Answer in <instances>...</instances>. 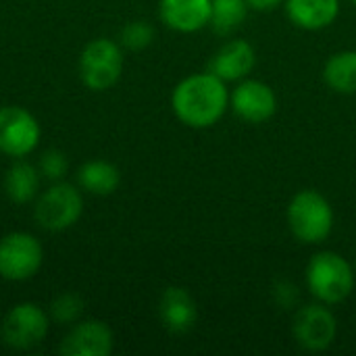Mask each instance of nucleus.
<instances>
[{"label":"nucleus","instance_id":"nucleus-1","mask_svg":"<svg viewBox=\"0 0 356 356\" xmlns=\"http://www.w3.org/2000/svg\"><path fill=\"white\" fill-rule=\"evenodd\" d=\"M227 102L229 94L225 81L213 75L211 71L181 79L171 94V106L175 117L184 125L194 129L213 127L225 115Z\"/></svg>","mask_w":356,"mask_h":356},{"label":"nucleus","instance_id":"nucleus-2","mask_svg":"<svg viewBox=\"0 0 356 356\" xmlns=\"http://www.w3.org/2000/svg\"><path fill=\"white\" fill-rule=\"evenodd\" d=\"M307 286L321 302L338 305L355 290V269L338 252H317L307 265Z\"/></svg>","mask_w":356,"mask_h":356},{"label":"nucleus","instance_id":"nucleus-3","mask_svg":"<svg viewBox=\"0 0 356 356\" xmlns=\"http://www.w3.org/2000/svg\"><path fill=\"white\" fill-rule=\"evenodd\" d=\"M288 225L302 244H321L334 227V211L327 198L315 190L298 192L288 204Z\"/></svg>","mask_w":356,"mask_h":356},{"label":"nucleus","instance_id":"nucleus-4","mask_svg":"<svg viewBox=\"0 0 356 356\" xmlns=\"http://www.w3.org/2000/svg\"><path fill=\"white\" fill-rule=\"evenodd\" d=\"M123 73V52L119 44L108 38H98L86 44L79 56V75L81 81L94 90H111Z\"/></svg>","mask_w":356,"mask_h":356},{"label":"nucleus","instance_id":"nucleus-5","mask_svg":"<svg viewBox=\"0 0 356 356\" xmlns=\"http://www.w3.org/2000/svg\"><path fill=\"white\" fill-rule=\"evenodd\" d=\"M81 213V192L65 181H54L35 202V221L48 232H63L73 227Z\"/></svg>","mask_w":356,"mask_h":356},{"label":"nucleus","instance_id":"nucleus-6","mask_svg":"<svg viewBox=\"0 0 356 356\" xmlns=\"http://www.w3.org/2000/svg\"><path fill=\"white\" fill-rule=\"evenodd\" d=\"M48 330H50L48 313L33 302H21L4 315L0 325V336L6 346L17 350H29L44 342Z\"/></svg>","mask_w":356,"mask_h":356},{"label":"nucleus","instance_id":"nucleus-7","mask_svg":"<svg viewBox=\"0 0 356 356\" xmlns=\"http://www.w3.org/2000/svg\"><path fill=\"white\" fill-rule=\"evenodd\" d=\"M44 261L38 238L27 232H13L0 240V277L6 282L31 280Z\"/></svg>","mask_w":356,"mask_h":356},{"label":"nucleus","instance_id":"nucleus-8","mask_svg":"<svg viewBox=\"0 0 356 356\" xmlns=\"http://www.w3.org/2000/svg\"><path fill=\"white\" fill-rule=\"evenodd\" d=\"M42 129L38 119L23 106H0V152L23 159L35 150Z\"/></svg>","mask_w":356,"mask_h":356},{"label":"nucleus","instance_id":"nucleus-9","mask_svg":"<svg viewBox=\"0 0 356 356\" xmlns=\"http://www.w3.org/2000/svg\"><path fill=\"white\" fill-rule=\"evenodd\" d=\"M294 338L305 350H325L332 346L338 334L336 317L321 305L305 307L294 317Z\"/></svg>","mask_w":356,"mask_h":356},{"label":"nucleus","instance_id":"nucleus-10","mask_svg":"<svg viewBox=\"0 0 356 356\" xmlns=\"http://www.w3.org/2000/svg\"><path fill=\"white\" fill-rule=\"evenodd\" d=\"M115 338L102 321H77L63 338L58 353L65 356H108L113 353Z\"/></svg>","mask_w":356,"mask_h":356},{"label":"nucleus","instance_id":"nucleus-11","mask_svg":"<svg viewBox=\"0 0 356 356\" xmlns=\"http://www.w3.org/2000/svg\"><path fill=\"white\" fill-rule=\"evenodd\" d=\"M234 113L248 123H265L277 111L275 92L257 79L242 81L229 96Z\"/></svg>","mask_w":356,"mask_h":356},{"label":"nucleus","instance_id":"nucleus-12","mask_svg":"<svg viewBox=\"0 0 356 356\" xmlns=\"http://www.w3.org/2000/svg\"><path fill=\"white\" fill-rule=\"evenodd\" d=\"M213 0H161V21L181 33H194L211 23Z\"/></svg>","mask_w":356,"mask_h":356},{"label":"nucleus","instance_id":"nucleus-13","mask_svg":"<svg viewBox=\"0 0 356 356\" xmlns=\"http://www.w3.org/2000/svg\"><path fill=\"white\" fill-rule=\"evenodd\" d=\"M257 65V54L252 44L246 40H232L209 63V71L223 81H236L246 77Z\"/></svg>","mask_w":356,"mask_h":356},{"label":"nucleus","instance_id":"nucleus-14","mask_svg":"<svg viewBox=\"0 0 356 356\" xmlns=\"http://www.w3.org/2000/svg\"><path fill=\"white\" fill-rule=\"evenodd\" d=\"M161 321L171 334H186L196 323V305L184 288H169L161 296L159 305Z\"/></svg>","mask_w":356,"mask_h":356},{"label":"nucleus","instance_id":"nucleus-15","mask_svg":"<svg viewBox=\"0 0 356 356\" xmlns=\"http://www.w3.org/2000/svg\"><path fill=\"white\" fill-rule=\"evenodd\" d=\"M290 21L307 31L332 25L340 15V0H286Z\"/></svg>","mask_w":356,"mask_h":356},{"label":"nucleus","instance_id":"nucleus-16","mask_svg":"<svg viewBox=\"0 0 356 356\" xmlns=\"http://www.w3.org/2000/svg\"><path fill=\"white\" fill-rule=\"evenodd\" d=\"M121 173L119 169L108 161H88L77 171V184L81 190L94 194V196H108L119 188Z\"/></svg>","mask_w":356,"mask_h":356},{"label":"nucleus","instance_id":"nucleus-17","mask_svg":"<svg viewBox=\"0 0 356 356\" xmlns=\"http://www.w3.org/2000/svg\"><path fill=\"white\" fill-rule=\"evenodd\" d=\"M40 190V173L33 165L25 161H15L4 177V192L10 202L27 204L35 198Z\"/></svg>","mask_w":356,"mask_h":356},{"label":"nucleus","instance_id":"nucleus-18","mask_svg":"<svg viewBox=\"0 0 356 356\" xmlns=\"http://www.w3.org/2000/svg\"><path fill=\"white\" fill-rule=\"evenodd\" d=\"M323 79L338 94H356V50L332 54L323 67Z\"/></svg>","mask_w":356,"mask_h":356},{"label":"nucleus","instance_id":"nucleus-19","mask_svg":"<svg viewBox=\"0 0 356 356\" xmlns=\"http://www.w3.org/2000/svg\"><path fill=\"white\" fill-rule=\"evenodd\" d=\"M246 0H213L211 25L217 33L227 35L242 25V21L246 19Z\"/></svg>","mask_w":356,"mask_h":356},{"label":"nucleus","instance_id":"nucleus-20","mask_svg":"<svg viewBox=\"0 0 356 356\" xmlns=\"http://www.w3.org/2000/svg\"><path fill=\"white\" fill-rule=\"evenodd\" d=\"M83 313V300L77 294H60L50 305V317L60 325H73Z\"/></svg>","mask_w":356,"mask_h":356},{"label":"nucleus","instance_id":"nucleus-21","mask_svg":"<svg viewBox=\"0 0 356 356\" xmlns=\"http://www.w3.org/2000/svg\"><path fill=\"white\" fill-rule=\"evenodd\" d=\"M152 27L144 21H134L127 23L121 31V44L129 50H142L152 42Z\"/></svg>","mask_w":356,"mask_h":356},{"label":"nucleus","instance_id":"nucleus-22","mask_svg":"<svg viewBox=\"0 0 356 356\" xmlns=\"http://www.w3.org/2000/svg\"><path fill=\"white\" fill-rule=\"evenodd\" d=\"M40 173L52 181H60L67 173V159L60 150H46L40 159Z\"/></svg>","mask_w":356,"mask_h":356},{"label":"nucleus","instance_id":"nucleus-23","mask_svg":"<svg viewBox=\"0 0 356 356\" xmlns=\"http://www.w3.org/2000/svg\"><path fill=\"white\" fill-rule=\"evenodd\" d=\"M248 8H254V10H261V13H267V10H273L282 4V0H246Z\"/></svg>","mask_w":356,"mask_h":356},{"label":"nucleus","instance_id":"nucleus-24","mask_svg":"<svg viewBox=\"0 0 356 356\" xmlns=\"http://www.w3.org/2000/svg\"><path fill=\"white\" fill-rule=\"evenodd\" d=\"M353 2H355V4H356V0H353Z\"/></svg>","mask_w":356,"mask_h":356}]
</instances>
